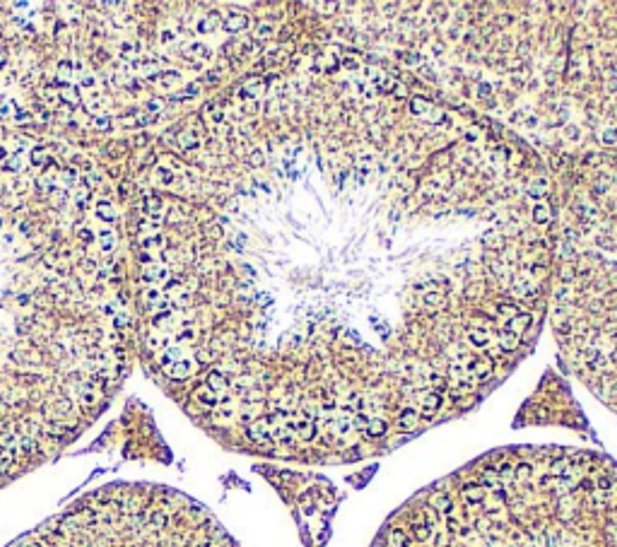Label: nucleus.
Instances as JSON below:
<instances>
[{
  "label": "nucleus",
  "mask_w": 617,
  "mask_h": 547,
  "mask_svg": "<svg viewBox=\"0 0 617 547\" xmlns=\"http://www.w3.org/2000/svg\"><path fill=\"white\" fill-rule=\"evenodd\" d=\"M374 547H617V465L584 451H504L437 482Z\"/></svg>",
  "instance_id": "f257e3e1"
},
{
  "label": "nucleus",
  "mask_w": 617,
  "mask_h": 547,
  "mask_svg": "<svg viewBox=\"0 0 617 547\" xmlns=\"http://www.w3.org/2000/svg\"><path fill=\"white\" fill-rule=\"evenodd\" d=\"M7 547H239L200 504L171 490L113 485Z\"/></svg>",
  "instance_id": "f03ea898"
},
{
  "label": "nucleus",
  "mask_w": 617,
  "mask_h": 547,
  "mask_svg": "<svg viewBox=\"0 0 617 547\" xmlns=\"http://www.w3.org/2000/svg\"><path fill=\"white\" fill-rule=\"evenodd\" d=\"M183 357H186V350H183L181 345H176V342H171L169 347H164V350L157 355V367H159V369H166V367L176 364L178 359H183Z\"/></svg>",
  "instance_id": "7ed1b4c3"
},
{
  "label": "nucleus",
  "mask_w": 617,
  "mask_h": 547,
  "mask_svg": "<svg viewBox=\"0 0 617 547\" xmlns=\"http://www.w3.org/2000/svg\"><path fill=\"white\" fill-rule=\"evenodd\" d=\"M222 27H224V31H229V34H239V31H244L248 27V17L241 12H232L222 22Z\"/></svg>",
  "instance_id": "20e7f679"
},
{
  "label": "nucleus",
  "mask_w": 617,
  "mask_h": 547,
  "mask_svg": "<svg viewBox=\"0 0 617 547\" xmlns=\"http://www.w3.org/2000/svg\"><path fill=\"white\" fill-rule=\"evenodd\" d=\"M142 280L145 282H164V280H169V270H166L164 265H147L145 270H142Z\"/></svg>",
  "instance_id": "39448f33"
},
{
  "label": "nucleus",
  "mask_w": 617,
  "mask_h": 547,
  "mask_svg": "<svg viewBox=\"0 0 617 547\" xmlns=\"http://www.w3.org/2000/svg\"><path fill=\"white\" fill-rule=\"evenodd\" d=\"M72 72H75V65H72L70 60H60V63H58V75H55V84L68 87Z\"/></svg>",
  "instance_id": "423d86ee"
},
{
  "label": "nucleus",
  "mask_w": 617,
  "mask_h": 547,
  "mask_svg": "<svg viewBox=\"0 0 617 547\" xmlns=\"http://www.w3.org/2000/svg\"><path fill=\"white\" fill-rule=\"evenodd\" d=\"M497 340H499V350H502V352H511V350H516V347H519V335H514V333H511V330H507V328L499 333V338H497Z\"/></svg>",
  "instance_id": "0eeeda50"
},
{
  "label": "nucleus",
  "mask_w": 617,
  "mask_h": 547,
  "mask_svg": "<svg viewBox=\"0 0 617 547\" xmlns=\"http://www.w3.org/2000/svg\"><path fill=\"white\" fill-rule=\"evenodd\" d=\"M222 24V17L217 12H210L205 17V19H200L198 22V34H210V31H215V29Z\"/></svg>",
  "instance_id": "6e6552de"
},
{
  "label": "nucleus",
  "mask_w": 617,
  "mask_h": 547,
  "mask_svg": "<svg viewBox=\"0 0 617 547\" xmlns=\"http://www.w3.org/2000/svg\"><path fill=\"white\" fill-rule=\"evenodd\" d=\"M58 96H60V101H63V104H70V106H77V104L82 101V96H80V92H77V87H75V84L63 87Z\"/></svg>",
  "instance_id": "1a4fd4ad"
},
{
  "label": "nucleus",
  "mask_w": 617,
  "mask_h": 547,
  "mask_svg": "<svg viewBox=\"0 0 617 547\" xmlns=\"http://www.w3.org/2000/svg\"><path fill=\"white\" fill-rule=\"evenodd\" d=\"M94 212H96V217L104 219V222H116V207L111 205L109 200H101V203H96Z\"/></svg>",
  "instance_id": "9d476101"
},
{
  "label": "nucleus",
  "mask_w": 617,
  "mask_h": 547,
  "mask_svg": "<svg viewBox=\"0 0 617 547\" xmlns=\"http://www.w3.org/2000/svg\"><path fill=\"white\" fill-rule=\"evenodd\" d=\"M531 323V316L528 314H519L516 318H509V323H507V330H511L514 335H521L523 330H526V326Z\"/></svg>",
  "instance_id": "9b49d317"
},
{
  "label": "nucleus",
  "mask_w": 617,
  "mask_h": 547,
  "mask_svg": "<svg viewBox=\"0 0 617 547\" xmlns=\"http://www.w3.org/2000/svg\"><path fill=\"white\" fill-rule=\"evenodd\" d=\"M2 164H5V169H7V171L19 174V171H24V169H27V166H24V164H27V159H24V154H22V152H17V154H12V157H7Z\"/></svg>",
  "instance_id": "f8f14e48"
},
{
  "label": "nucleus",
  "mask_w": 617,
  "mask_h": 547,
  "mask_svg": "<svg viewBox=\"0 0 617 547\" xmlns=\"http://www.w3.org/2000/svg\"><path fill=\"white\" fill-rule=\"evenodd\" d=\"M176 142L181 150H195L198 147V137L193 135V130H181L176 135Z\"/></svg>",
  "instance_id": "ddd939ff"
},
{
  "label": "nucleus",
  "mask_w": 617,
  "mask_h": 547,
  "mask_svg": "<svg viewBox=\"0 0 617 547\" xmlns=\"http://www.w3.org/2000/svg\"><path fill=\"white\" fill-rule=\"evenodd\" d=\"M96 241H99V251H101V253H111V251L116 248V234H113V232H101Z\"/></svg>",
  "instance_id": "4468645a"
},
{
  "label": "nucleus",
  "mask_w": 617,
  "mask_h": 547,
  "mask_svg": "<svg viewBox=\"0 0 617 547\" xmlns=\"http://www.w3.org/2000/svg\"><path fill=\"white\" fill-rule=\"evenodd\" d=\"M142 212H147V215H157V212H162V200L157 198V195H147L145 200H142Z\"/></svg>",
  "instance_id": "2eb2a0df"
},
{
  "label": "nucleus",
  "mask_w": 617,
  "mask_h": 547,
  "mask_svg": "<svg viewBox=\"0 0 617 547\" xmlns=\"http://www.w3.org/2000/svg\"><path fill=\"white\" fill-rule=\"evenodd\" d=\"M58 178H60V183H63L65 188H72V186H77V181H80V176H77V171H75V169H63Z\"/></svg>",
  "instance_id": "dca6fc26"
},
{
  "label": "nucleus",
  "mask_w": 617,
  "mask_h": 547,
  "mask_svg": "<svg viewBox=\"0 0 617 547\" xmlns=\"http://www.w3.org/2000/svg\"><path fill=\"white\" fill-rule=\"evenodd\" d=\"M48 162H51V157L46 154V147H34L31 150V164L43 166V164H48Z\"/></svg>",
  "instance_id": "f3484780"
},
{
  "label": "nucleus",
  "mask_w": 617,
  "mask_h": 547,
  "mask_svg": "<svg viewBox=\"0 0 617 547\" xmlns=\"http://www.w3.org/2000/svg\"><path fill=\"white\" fill-rule=\"evenodd\" d=\"M545 193H548V181H543V178L535 181V183H531V188H528V195H531V198H543Z\"/></svg>",
  "instance_id": "a211bd4d"
},
{
  "label": "nucleus",
  "mask_w": 617,
  "mask_h": 547,
  "mask_svg": "<svg viewBox=\"0 0 617 547\" xmlns=\"http://www.w3.org/2000/svg\"><path fill=\"white\" fill-rule=\"evenodd\" d=\"M550 219V207L548 205H535L533 207V222L535 224H543Z\"/></svg>",
  "instance_id": "6ab92c4d"
},
{
  "label": "nucleus",
  "mask_w": 617,
  "mask_h": 547,
  "mask_svg": "<svg viewBox=\"0 0 617 547\" xmlns=\"http://www.w3.org/2000/svg\"><path fill=\"white\" fill-rule=\"evenodd\" d=\"M497 311L509 316V318H516V316H519V306H516V304H507V301H499V304H497Z\"/></svg>",
  "instance_id": "aec40b11"
},
{
  "label": "nucleus",
  "mask_w": 617,
  "mask_h": 547,
  "mask_svg": "<svg viewBox=\"0 0 617 547\" xmlns=\"http://www.w3.org/2000/svg\"><path fill=\"white\" fill-rule=\"evenodd\" d=\"M154 176H157V181H159L162 186H171V183H174V174H171L169 169H164V166H159V169L154 171Z\"/></svg>",
  "instance_id": "412c9836"
},
{
  "label": "nucleus",
  "mask_w": 617,
  "mask_h": 547,
  "mask_svg": "<svg viewBox=\"0 0 617 547\" xmlns=\"http://www.w3.org/2000/svg\"><path fill=\"white\" fill-rule=\"evenodd\" d=\"M410 106H412V113H417V116H425V111L429 109V104H427L425 99H420V96L410 99Z\"/></svg>",
  "instance_id": "4be33fe9"
},
{
  "label": "nucleus",
  "mask_w": 617,
  "mask_h": 547,
  "mask_svg": "<svg viewBox=\"0 0 617 547\" xmlns=\"http://www.w3.org/2000/svg\"><path fill=\"white\" fill-rule=\"evenodd\" d=\"M92 128L104 133V130H109V128H111V118H109V116H96L94 121H92Z\"/></svg>",
  "instance_id": "5701e85b"
},
{
  "label": "nucleus",
  "mask_w": 617,
  "mask_h": 547,
  "mask_svg": "<svg viewBox=\"0 0 617 547\" xmlns=\"http://www.w3.org/2000/svg\"><path fill=\"white\" fill-rule=\"evenodd\" d=\"M162 106H164L162 99H150V101H147V113H150V118L152 116H159V113H162Z\"/></svg>",
  "instance_id": "b1692460"
},
{
  "label": "nucleus",
  "mask_w": 617,
  "mask_h": 547,
  "mask_svg": "<svg viewBox=\"0 0 617 547\" xmlns=\"http://www.w3.org/2000/svg\"><path fill=\"white\" fill-rule=\"evenodd\" d=\"M427 304V306H444V297L441 294H437V292H429V294H425V299H422Z\"/></svg>",
  "instance_id": "393cba45"
},
{
  "label": "nucleus",
  "mask_w": 617,
  "mask_h": 547,
  "mask_svg": "<svg viewBox=\"0 0 617 547\" xmlns=\"http://www.w3.org/2000/svg\"><path fill=\"white\" fill-rule=\"evenodd\" d=\"M256 36H258V39H268V36H273V24H268V22L258 24V27H256Z\"/></svg>",
  "instance_id": "a878e982"
},
{
  "label": "nucleus",
  "mask_w": 617,
  "mask_h": 547,
  "mask_svg": "<svg viewBox=\"0 0 617 547\" xmlns=\"http://www.w3.org/2000/svg\"><path fill=\"white\" fill-rule=\"evenodd\" d=\"M601 140H603L605 145H615V140H617V130H615V128H608V130H603V135H601Z\"/></svg>",
  "instance_id": "bb28decb"
},
{
  "label": "nucleus",
  "mask_w": 617,
  "mask_h": 547,
  "mask_svg": "<svg viewBox=\"0 0 617 547\" xmlns=\"http://www.w3.org/2000/svg\"><path fill=\"white\" fill-rule=\"evenodd\" d=\"M248 162H251V166H261L263 162H265V157H263L261 150H253L251 152V157H248Z\"/></svg>",
  "instance_id": "cd10ccee"
},
{
  "label": "nucleus",
  "mask_w": 617,
  "mask_h": 547,
  "mask_svg": "<svg viewBox=\"0 0 617 547\" xmlns=\"http://www.w3.org/2000/svg\"><path fill=\"white\" fill-rule=\"evenodd\" d=\"M12 109H17V106H14V101H10V99H7V101H2V104H0V116L5 118V116H10V113H14Z\"/></svg>",
  "instance_id": "c85d7f7f"
},
{
  "label": "nucleus",
  "mask_w": 617,
  "mask_h": 547,
  "mask_svg": "<svg viewBox=\"0 0 617 547\" xmlns=\"http://www.w3.org/2000/svg\"><path fill=\"white\" fill-rule=\"evenodd\" d=\"M145 299L150 301V306H154L157 301L162 299V294H159V289H147V292H145Z\"/></svg>",
  "instance_id": "c756f323"
},
{
  "label": "nucleus",
  "mask_w": 617,
  "mask_h": 547,
  "mask_svg": "<svg viewBox=\"0 0 617 547\" xmlns=\"http://www.w3.org/2000/svg\"><path fill=\"white\" fill-rule=\"evenodd\" d=\"M113 326H118V328L128 326V316H125V314H116V316H113Z\"/></svg>",
  "instance_id": "7c9ffc66"
},
{
  "label": "nucleus",
  "mask_w": 617,
  "mask_h": 547,
  "mask_svg": "<svg viewBox=\"0 0 617 547\" xmlns=\"http://www.w3.org/2000/svg\"><path fill=\"white\" fill-rule=\"evenodd\" d=\"M166 289H169V292H178V289H181V280H178V277L166 280Z\"/></svg>",
  "instance_id": "2f4dec72"
},
{
  "label": "nucleus",
  "mask_w": 617,
  "mask_h": 547,
  "mask_svg": "<svg viewBox=\"0 0 617 547\" xmlns=\"http://www.w3.org/2000/svg\"><path fill=\"white\" fill-rule=\"evenodd\" d=\"M12 116L17 121H29V111H24V109H14Z\"/></svg>",
  "instance_id": "473e14b6"
},
{
  "label": "nucleus",
  "mask_w": 617,
  "mask_h": 547,
  "mask_svg": "<svg viewBox=\"0 0 617 547\" xmlns=\"http://www.w3.org/2000/svg\"><path fill=\"white\" fill-rule=\"evenodd\" d=\"M80 87H94V77L92 75H84L82 80H80Z\"/></svg>",
  "instance_id": "72a5a7b5"
},
{
  "label": "nucleus",
  "mask_w": 617,
  "mask_h": 547,
  "mask_svg": "<svg viewBox=\"0 0 617 547\" xmlns=\"http://www.w3.org/2000/svg\"><path fill=\"white\" fill-rule=\"evenodd\" d=\"M171 39H176V34H174V31H169V29H164V31H162V41L169 43Z\"/></svg>",
  "instance_id": "f704fd0d"
},
{
  "label": "nucleus",
  "mask_w": 617,
  "mask_h": 547,
  "mask_svg": "<svg viewBox=\"0 0 617 547\" xmlns=\"http://www.w3.org/2000/svg\"><path fill=\"white\" fill-rule=\"evenodd\" d=\"M5 63H7V51H5V48H0V68H2Z\"/></svg>",
  "instance_id": "c9c22d12"
},
{
  "label": "nucleus",
  "mask_w": 617,
  "mask_h": 547,
  "mask_svg": "<svg viewBox=\"0 0 617 547\" xmlns=\"http://www.w3.org/2000/svg\"><path fill=\"white\" fill-rule=\"evenodd\" d=\"M478 94H480V96H490V87H487V84H480Z\"/></svg>",
  "instance_id": "e433bc0d"
},
{
  "label": "nucleus",
  "mask_w": 617,
  "mask_h": 547,
  "mask_svg": "<svg viewBox=\"0 0 617 547\" xmlns=\"http://www.w3.org/2000/svg\"><path fill=\"white\" fill-rule=\"evenodd\" d=\"M77 236H80V239H84V241H89V239H92V234L87 232V229H80V232H77Z\"/></svg>",
  "instance_id": "4c0bfd02"
},
{
  "label": "nucleus",
  "mask_w": 617,
  "mask_h": 547,
  "mask_svg": "<svg viewBox=\"0 0 617 547\" xmlns=\"http://www.w3.org/2000/svg\"><path fill=\"white\" fill-rule=\"evenodd\" d=\"M497 22H499V24H502V27H504V24H509V22H511V17H509V14H502V17H499V19H497Z\"/></svg>",
  "instance_id": "58836bf2"
},
{
  "label": "nucleus",
  "mask_w": 617,
  "mask_h": 547,
  "mask_svg": "<svg viewBox=\"0 0 617 547\" xmlns=\"http://www.w3.org/2000/svg\"><path fill=\"white\" fill-rule=\"evenodd\" d=\"M343 65H345V68H357V63H355V60H352V58H345V60H343Z\"/></svg>",
  "instance_id": "ea45409f"
},
{
  "label": "nucleus",
  "mask_w": 617,
  "mask_h": 547,
  "mask_svg": "<svg viewBox=\"0 0 617 547\" xmlns=\"http://www.w3.org/2000/svg\"><path fill=\"white\" fill-rule=\"evenodd\" d=\"M5 159H7V150L0 145V162H5Z\"/></svg>",
  "instance_id": "a19ab883"
}]
</instances>
